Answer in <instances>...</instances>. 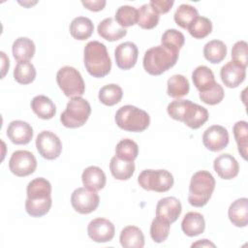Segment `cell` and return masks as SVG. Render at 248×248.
<instances>
[{
  "label": "cell",
  "instance_id": "7a4b0ae2",
  "mask_svg": "<svg viewBox=\"0 0 248 248\" xmlns=\"http://www.w3.org/2000/svg\"><path fill=\"white\" fill-rule=\"evenodd\" d=\"M83 62L87 72L94 78H104L111 69V60L107 47L98 41H90L86 44Z\"/></svg>",
  "mask_w": 248,
  "mask_h": 248
},
{
  "label": "cell",
  "instance_id": "7c38bea8",
  "mask_svg": "<svg viewBox=\"0 0 248 248\" xmlns=\"http://www.w3.org/2000/svg\"><path fill=\"white\" fill-rule=\"evenodd\" d=\"M228 130L221 125L208 127L202 135V143L210 151L217 152L224 149L229 144Z\"/></svg>",
  "mask_w": 248,
  "mask_h": 248
},
{
  "label": "cell",
  "instance_id": "c3c4849f",
  "mask_svg": "<svg viewBox=\"0 0 248 248\" xmlns=\"http://www.w3.org/2000/svg\"><path fill=\"white\" fill-rule=\"evenodd\" d=\"M200 246H202V247H204V246H206V247H209V246L215 247V244H213L212 242H210L207 239H201V240L192 244V247H200Z\"/></svg>",
  "mask_w": 248,
  "mask_h": 248
},
{
  "label": "cell",
  "instance_id": "603a6c76",
  "mask_svg": "<svg viewBox=\"0 0 248 248\" xmlns=\"http://www.w3.org/2000/svg\"><path fill=\"white\" fill-rule=\"evenodd\" d=\"M192 80L195 87L200 91V93L211 89L216 83L212 70L203 65L197 67L193 71Z\"/></svg>",
  "mask_w": 248,
  "mask_h": 248
},
{
  "label": "cell",
  "instance_id": "7bdbcfd3",
  "mask_svg": "<svg viewBox=\"0 0 248 248\" xmlns=\"http://www.w3.org/2000/svg\"><path fill=\"white\" fill-rule=\"evenodd\" d=\"M224 95H225V92H224L223 87L219 83L216 82L215 85L211 89H209L205 92L200 93V99L204 104L213 106V105L219 104L223 100Z\"/></svg>",
  "mask_w": 248,
  "mask_h": 248
},
{
  "label": "cell",
  "instance_id": "f6af8a7d",
  "mask_svg": "<svg viewBox=\"0 0 248 248\" xmlns=\"http://www.w3.org/2000/svg\"><path fill=\"white\" fill-rule=\"evenodd\" d=\"M149 4L157 11L158 14H166L168 13L172 5L174 4V1L172 0H151Z\"/></svg>",
  "mask_w": 248,
  "mask_h": 248
},
{
  "label": "cell",
  "instance_id": "5b68a950",
  "mask_svg": "<svg viewBox=\"0 0 248 248\" xmlns=\"http://www.w3.org/2000/svg\"><path fill=\"white\" fill-rule=\"evenodd\" d=\"M114 119L120 129L136 133L144 131L150 123L149 114L145 110L132 105L119 108Z\"/></svg>",
  "mask_w": 248,
  "mask_h": 248
},
{
  "label": "cell",
  "instance_id": "cb8c5ba5",
  "mask_svg": "<svg viewBox=\"0 0 248 248\" xmlns=\"http://www.w3.org/2000/svg\"><path fill=\"white\" fill-rule=\"evenodd\" d=\"M27 199L29 200H45L51 197V184L43 177H37L31 180L26 188Z\"/></svg>",
  "mask_w": 248,
  "mask_h": 248
},
{
  "label": "cell",
  "instance_id": "e575fe53",
  "mask_svg": "<svg viewBox=\"0 0 248 248\" xmlns=\"http://www.w3.org/2000/svg\"><path fill=\"white\" fill-rule=\"evenodd\" d=\"M14 78L19 84H29L36 78V69L29 61L17 62L14 70Z\"/></svg>",
  "mask_w": 248,
  "mask_h": 248
},
{
  "label": "cell",
  "instance_id": "277c9868",
  "mask_svg": "<svg viewBox=\"0 0 248 248\" xmlns=\"http://www.w3.org/2000/svg\"><path fill=\"white\" fill-rule=\"evenodd\" d=\"M215 189V179L207 170H199L191 177L188 202L196 207L204 206Z\"/></svg>",
  "mask_w": 248,
  "mask_h": 248
},
{
  "label": "cell",
  "instance_id": "4fadbf2b",
  "mask_svg": "<svg viewBox=\"0 0 248 248\" xmlns=\"http://www.w3.org/2000/svg\"><path fill=\"white\" fill-rule=\"evenodd\" d=\"M87 233L95 242H108L114 236L115 228L109 220L106 218H96L88 224Z\"/></svg>",
  "mask_w": 248,
  "mask_h": 248
},
{
  "label": "cell",
  "instance_id": "5bb4252c",
  "mask_svg": "<svg viewBox=\"0 0 248 248\" xmlns=\"http://www.w3.org/2000/svg\"><path fill=\"white\" fill-rule=\"evenodd\" d=\"M139 50L137 46L132 42H124L118 45L114 50L115 62L118 68L129 70L133 68L138 60Z\"/></svg>",
  "mask_w": 248,
  "mask_h": 248
},
{
  "label": "cell",
  "instance_id": "bcb514c9",
  "mask_svg": "<svg viewBox=\"0 0 248 248\" xmlns=\"http://www.w3.org/2000/svg\"><path fill=\"white\" fill-rule=\"evenodd\" d=\"M81 4L88 10L93 11V12H98L101 11L105 8L106 6V1L105 0H82Z\"/></svg>",
  "mask_w": 248,
  "mask_h": 248
},
{
  "label": "cell",
  "instance_id": "3957f363",
  "mask_svg": "<svg viewBox=\"0 0 248 248\" xmlns=\"http://www.w3.org/2000/svg\"><path fill=\"white\" fill-rule=\"evenodd\" d=\"M179 51L170 49L162 45L150 47L143 56V68L152 76H160L171 67L178 59Z\"/></svg>",
  "mask_w": 248,
  "mask_h": 248
},
{
  "label": "cell",
  "instance_id": "8d00e7d4",
  "mask_svg": "<svg viewBox=\"0 0 248 248\" xmlns=\"http://www.w3.org/2000/svg\"><path fill=\"white\" fill-rule=\"evenodd\" d=\"M139 146L131 139L121 140L115 147V156L125 161H133L138 157Z\"/></svg>",
  "mask_w": 248,
  "mask_h": 248
},
{
  "label": "cell",
  "instance_id": "484cf974",
  "mask_svg": "<svg viewBox=\"0 0 248 248\" xmlns=\"http://www.w3.org/2000/svg\"><path fill=\"white\" fill-rule=\"evenodd\" d=\"M119 240L125 248H142L144 246V235L141 230L136 226L125 227L120 232Z\"/></svg>",
  "mask_w": 248,
  "mask_h": 248
},
{
  "label": "cell",
  "instance_id": "7dc6e473",
  "mask_svg": "<svg viewBox=\"0 0 248 248\" xmlns=\"http://www.w3.org/2000/svg\"><path fill=\"white\" fill-rule=\"evenodd\" d=\"M0 54H1V59H2V78H4L6 75V72L9 70L10 62H9V58L7 57L5 52L1 51Z\"/></svg>",
  "mask_w": 248,
  "mask_h": 248
},
{
  "label": "cell",
  "instance_id": "ffe728a7",
  "mask_svg": "<svg viewBox=\"0 0 248 248\" xmlns=\"http://www.w3.org/2000/svg\"><path fill=\"white\" fill-rule=\"evenodd\" d=\"M230 221L238 228L246 227L248 224V199L240 198L232 202L228 210Z\"/></svg>",
  "mask_w": 248,
  "mask_h": 248
},
{
  "label": "cell",
  "instance_id": "83f0119b",
  "mask_svg": "<svg viewBox=\"0 0 248 248\" xmlns=\"http://www.w3.org/2000/svg\"><path fill=\"white\" fill-rule=\"evenodd\" d=\"M35 50L34 42L26 37L17 38L12 46L13 55L17 62L29 61L34 56Z\"/></svg>",
  "mask_w": 248,
  "mask_h": 248
},
{
  "label": "cell",
  "instance_id": "f546056e",
  "mask_svg": "<svg viewBox=\"0 0 248 248\" xmlns=\"http://www.w3.org/2000/svg\"><path fill=\"white\" fill-rule=\"evenodd\" d=\"M204 58L212 64H218L223 61L227 55V46L220 40H212L203 46Z\"/></svg>",
  "mask_w": 248,
  "mask_h": 248
},
{
  "label": "cell",
  "instance_id": "d590c367",
  "mask_svg": "<svg viewBox=\"0 0 248 248\" xmlns=\"http://www.w3.org/2000/svg\"><path fill=\"white\" fill-rule=\"evenodd\" d=\"M233 136L237 144L238 151L244 160L247 159L248 145V124L246 121H237L232 128Z\"/></svg>",
  "mask_w": 248,
  "mask_h": 248
},
{
  "label": "cell",
  "instance_id": "d4e9b609",
  "mask_svg": "<svg viewBox=\"0 0 248 248\" xmlns=\"http://www.w3.org/2000/svg\"><path fill=\"white\" fill-rule=\"evenodd\" d=\"M31 108L41 119H50L56 113L54 103L45 95H38L31 101Z\"/></svg>",
  "mask_w": 248,
  "mask_h": 248
},
{
  "label": "cell",
  "instance_id": "e0dca14e",
  "mask_svg": "<svg viewBox=\"0 0 248 248\" xmlns=\"http://www.w3.org/2000/svg\"><path fill=\"white\" fill-rule=\"evenodd\" d=\"M213 168L216 173L226 180L234 178L239 171V165L236 159L229 153L217 156L213 162Z\"/></svg>",
  "mask_w": 248,
  "mask_h": 248
},
{
  "label": "cell",
  "instance_id": "6da1fadb",
  "mask_svg": "<svg viewBox=\"0 0 248 248\" xmlns=\"http://www.w3.org/2000/svg\"><path fill=\"white\" fill-rule=\"evenodd\" d=\"M167 111L172 119L183 122L191 129L202 127L209 116L205 108L190 100H174L168 105Z\"/></svg>",
  "mask_w": 248,
  "mask_h": 248
},
{
  "label": "cell",
  "instance_id": "836d02e7",
  "mask_svg": "<svg viewBox=\"0 0 248 248\" xmlns=\"http://www.w3.org/2000/svg\"><path fill=\"white\" fill-rule=\"evenodd\" d=\"M122 96V88L115 83H110L104 85L99 90L98 98L100 102L106 106H114L121 101Z\"/></svg>",
  "mask_w": 248,
  "mask_h": 248
},
{
  "label": "cell",
  "instance_id": "f1b7e54d",
  "mask_svg": "<svg viewBox=\"0 0 248 248\" xmlns=\"http://www.w3.org/2000/svg\"><path fill=\"white\" fill-rule=\"evenodd\" d=\"M109 170L114 178L128 180L135 172V164L133 161H125L114 156L110 159Z\"/></svg>",
  "mask_w": 248,
  "mask_h": 248
},
{
  "label": "cell",
  "instance_id": "30bf717a",
  "mask_svg": "<svg viewBox=\"0 0 248 248\" xmlns=\"http://www.w3.org/2000/svg\"><path fill=\"white\" fill-rule=\"evenodd\" d=\"M36 147L40 155L46 160H54L62 152L61 140L50 131H43L37 136Z\"/></svg>",
  "mask_w": 248,
  "mask_h": 248
},
{
  "label": "cell",
  "instance_id": "9c48e42d",
  "mask_svg": "<svg viewBox=\"0 0 248 248\" xmlns=\"http://www.w3.org/2000/svg\"><path fill=\"white\" fill-rule=\"evenodd\" d=\"M100 202L99 195L96 191L85 187L77 188L71 196V203L74 209L80 214H88L96 210Z\"/></svg>",
  "mask_w": 248,
  "mask_h": 248
},
{
  "label": "cell",
  "instance_id": "8fae6325",
  "mask_svg": "<svg viewBox=\"0 0 248 248\" xmlns=\"http://www.w3.org/2000/svg\"><path fill=\"white\" fill-rule=\"evenodd\" d=\"M9 168L16 176H27L35 171L37 168V160L35 156L27 150H16L10 158Z\"/></svg>",
  "mask_w": 248,
  "mask_h": 248
},
{
  "label": "cell",
  "instance_id": "d6986e66",
  "mask_svg": "<svg viewBox=\"0 0 248 248\" xmlns=\"http://www.w3.org/2000/svg\"><path fill=\"white\" fill-rule=\"evenodd\" d=\"M98 34L105 40L108 42H114L122 39L126 36L127 30L121 27L114 18L107 17L103 19L98 27H97Z\"/></svg>",
  "mask_w": 248,
  "mask_h": 248
},
{
  "label": "cell",
  "instance_id": "9a60e30c",
  "mask_svg": "<svg viewBox=\"0 0 248 248\" xmlns=\"http://www.w3.org/2000/svg\"><path fill=\"white\" fill-rule=\"evenodd\" d=\"M182 211L181 202L174 197L161 199L156 205V217L171 224L177 220Z\"/></svg>",
  "mask_w": 248,
  "mask_h": 248
},
{
  "label": "cell",
  "instance_id": "1f68e13d",
  "mask_svg": "<svg viewBox=\"0 0 248 248\" xmlns=\"http://www.w3.org/2000/svg\"><path fill=\"white\" fill-rule=\"evenodd\" d=\"M160 16L157 11L149 4H143L138 10V24L142 29H152L159 22Z\"/></svg>",
  "mask_w": 248,
  "mask_h": 248
},
{
  "label": "cell",
  "instance_id": "52a82bcc",
  "mask_svg": "<svg viewBox=\"0 0 248 248\" xmlns=\"http://www.w3.org/2000/svg\"><path fill=\"white\" fill-rule=\"evenodd\" d=\"M56 81L67 97H78L84 94L85 84L80 73L74 67L64 66L56 74Z\"/></svg>",
  "mask_w": 248,
  "mask_h": 248
},
{
  "label": "cell",
  "instance_id": "4316f807",
  "mask_svg": "<svg viewBox=\"0 0 248 248\" xmlns=\"http://www.w3.org/2000/svg\"><path fill=\"white\" fill-rule=\"evenodd\" d=\"M69 29L73 38L78 41H84L92 35L94 25L90 18L85 16H77L71 21Z\"/></svg>",
  "mask_w": 248,
  "mask_h": 248
},
{
  "label": "cell",
  "instance_id": "f35d334b",
  "mask_svg": "<svg viewBox=\"0 0 248 248\" xmlns=\"http://www.w3.org/2000/svg\"><path fill=\"white\" fill-rule=\"evenodd\" d=\"M190 35L196 39H202L212 31L211 20L205 16H198L188 27Z\"/></svg>",
  "mask_w": 248,
  "mask_h": 248
},
{
  "label": "cell",
  "instance_id": "ab89813d",
  "mask_svg": "<svg viewBox=\"0 0 248 248\" xmlns=\"http://www.w3.org/2000/svg\"><path fill=\"white\" fill-rule=\"evenodd\" d=\"M52 202L51 197L45 199V200H29L26 199L25 201V210L31 217H42L46 215L50 207H51Z\"/></svg>",
  "mask_w": 248,
  "mask_h": 248
},
{
  "label": "cell",
  "instance_id": "8992f818",
  "mask_svg": "<svg viewBox=\"0 0 248 248\" xmlns=\"http://www.w3.org/2000/svg\"><path fill=\"white\" fill-rule=\"evenodd\" d=\"M91 113L90 104L82 97L72 98L61 113L60 121L67 128H78L85 124Z\"/></svg>",
  "mask_w": 248,
  "mask_h": 248
},
{
  "label": "cell",
  "instance_id": "d6a6232c",
  "mask_svg": "<svg viewBox=\"0 0 248 248\" xmlns=\"http://www.w3.org/2000/svg\"><path fill=\"white\" fill-rule=\"evenodd\" d=\"M199 16L198 10L189 4H181L175 11L173 18L175 23L183 29H188L189 25Z\"/></svg>",
  "mask_w": 248,
  "mask_h": 248
},
{
  "label": "cell",
  "instance_id": "ba28073f",
  "mask_svg": "<svg viewBox=\"0 0 248 248\" xmlns=\"http://www.w3.org/2000/svg\"><path fill=\"white\" fill-rule=\"evenodd\" d=\"M138 182L146 191L163 193L172 187L173 176L166 170H144L138 176Z\"/></svg>",
  "mask_w": 248,
  "mask_h": 248
},
{
  "label": "cell",
  "instance_id": "4dcf8cb0",
  "mask_svg": "<svg viewBox=\"0 0 248 248\" xmlns=\"http://www.w3.org/2000/svg\"><path fill=\"white\" fill-rule=\"evenodd\" d=\"M167 93L171 98H181L189 93L190 84L188 79L182 75L171 76L167 82Z\"/></svg>",
  "mask_w": 248,
  "mask_h": 248
},
{
  "label": "cell",
  "instance_id": "60d3db41",
  "mask_svg": "<svg viewBox=\"0 0 248 248\" xmlns=\"http://www.w3.org/2000/svg\"><path fill=\"white\" fill-rule=\"evenodd\" d=\"M162 46L175 50V51H179V49L183 46L184 42H185V37L184 35L176 30V29H167L163 35H162Z\"/></svg>",
  "mask_w": 248,
  "mask_h": 248
},
{
  "label": "cell",
  "instance_id": "74e56055",
  "mask_svg": "<svg viewBox=\"0 0 248 248\" xmlns=\"http://www.w3.org/2000/svg\"><path fill=\"white\" fill-rule=\"evenodd\" d=\"M115 20L123 28L133 26L138 23V10L129 5L120 6L116 10Z\"/></svg>",
  "mask_w": 248,
  "mask_h": 248
},
{
  "label": "cell",
  "instance_id": "2e32d148",
  "mask_svg": "<svg viewBox=\"0 0 248 248\" xmlns=\"http://www.w3.org/2000/svg\"><path fill=\"white\" fill-rule=\"evenodd\" d=\"M245 76L246 68L232 60L226 63L220 71L221 79L229 88L237 87L245 79Z\"/></svg>",
  "mask_w": 248,
  "mask_h": 248
},
{
  "label": "cell",
  "instance_id": "44dd1931",
  "mask_svg": "<svg viewBox=\"0 0 248 248\" xmlns=\"http://www.w3.org/2000/svg\"><path fill=\"white\" fill-rule=\"evenodd\" d=\"M81 180L85 188L97 192L105 187L106 174L101 168L90 166L82 171Z\"/></svg>",
  "mask_w": 248,
  "mask_h": 248
},
{
  "label": "cell",
  "instance_id": "ac0fdd59",
  "mask_svg": "<svg viewBox=\"0 0 248 248\" xmlns=\"http://www.w3.org/2000/svg\"><path fill=\"white\" fill-rule=\"evenodd\" d=\"M7 136L15 144H27L33 138V129L25 121L14 120L8 125Z\"/></svg>",
  "mask_w": 248,
  "mask_h": 248
},
{
  "label": "cell",
  "instance_id": "ee69618b",
  "mask_svg": "<svg viewBox=\"0 0 248 248\" xmlns=\"http://www.w3.org/2000/svg\"><path fill=\"white\" fill-rule=\"evenodd\" d=\"M247 43L245 41L236 42L232 48V61L247 67L248 57H247Z\"/></svg>",
  "mask_w": 248,
  "mask_h": 248
},
{
  "label": "cell",
  "instance_id": "b9f144b4",
  "mask_svg": "<svg viewBox=\"0 0 248 248\" xmlns=\"http://www.w3.org/2000/svg\"><path fill=\"white\" fill-rule=\"evenodd\" d=\"M170 224L156 217L152 220L150 225V235L154 242L162 243L164 242L170 233Z\"/></svg>",
  "mask_w": 248,
  "mask_h": 248
},
{
  "label": "cell",
  "instance_id": "7402d4cb",
  "mask_svg": "<svg viewBox=\"0 0 248 248\" xmlns=\"http://www.w3.org/2000/svg\"><path fill=\"white\" fill-rule=\"evenodd\" d=\"M181 229L187 236H197L202 233L205 229L203 216L201 213L194 211L186 213L181 222Z\"/></svg>",
  "mask_w": 248,
  "mask_h": 248
}]
</instances>
